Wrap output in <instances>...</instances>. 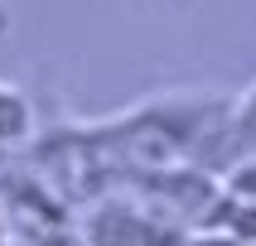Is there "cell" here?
I'll return each mask as SVG.
<instances>
[{"instance_id":"obj_3","label":"cell","mask_w":256,"mask_h":246,"mask_svg":"<svg viewBox=\"0 0 256 246\" xmlns=\"http://www.w3.org/2000/svg\"><path fill=\"white\" fill-rule=\"evenodd\" d=\"M0 246H10V217L0 213Z\"/></svg>"},{"instance_id":"obj_2","label":"cell","mask_w":256,"mask_h":246,"mask_svg":"<svg viewBox=\"0 0 256 246\" xmlns=\"http://www.w3.org/2000/svg\"><path fill=\"white\" fill-rule=\"evenodd\" d=\"M222 130L232 135V159H256V87L246 97H237Z\"/></svg>"},{"instance_id":"obj_1","label":"cell","mask_w":256,"mask_h":246,"mask_svg":"<svg viewBox=\"0 0 256 246\" xmlns=\"http://www.w3.org/2000/svg\"><path fill=\"white\" fill-rule=\"evenodd\" d=\"M34 135V106L24 101V92L0 82V145H24Z\"/></svg>"}]
</instances>
